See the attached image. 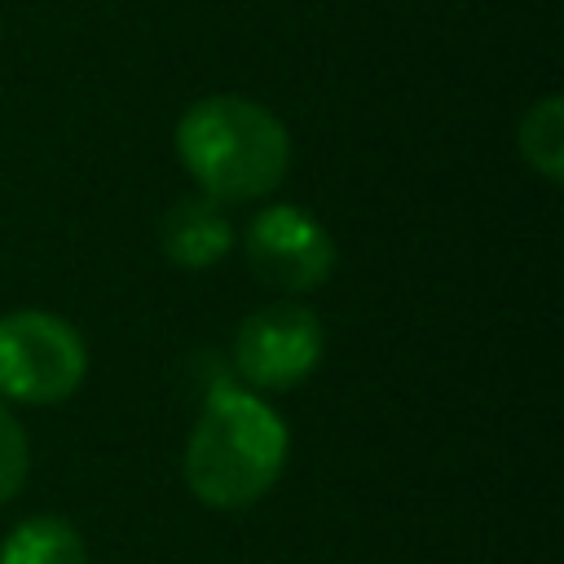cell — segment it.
<instances>
[{"label":"cell","mask_w":564,"mask_h":564,"mask_svg":"<svg viewBox=\"0 0 564 564\" xmlns=\"http://www.w3.org/2000/svg\"><path fill=\"white\" fill-rule=\"evenodd\" d=\"M286 423L269 401L242 388H216L185 441V485L216 511L260 502L286 467Z\"/></svg>","instance_id":"cell-1"},{"label":"cell","mask_w":564,"mask_h":564,"mask_svg":"<svg viewBox=\"0 0 564 564\" xmlns=\"http://www.w3.org/2000/svg\"><path fill=\"white\" fill-rule=\"evenodd\" d=\"M176 154L194 185L216 203L264 198L291 167V137L273 110L251 97L216 93L176 123Z\"/></svg>","instance_id":"cell-2"},{"label":"cell","mask_w":564,"mask_h":564,"mask_svg":"<svg viewBox=\"0 0 564 564\" xmlns=\"http://www.w3.org/2000/svg\"><path fill=\"white\" fill-rule=\"evenodd\" d=\"M84 375L88 348L70 322L44 308H18L0 317V397L53 405L79 392Z\"/></svg>","instance_id":"cell-3"},{"label":"cell","mask_w":564,"mask_h":564,"mask_svg":"<svg viewBox=\"0 0 564 564\" xmlns=\"http://www.w3.org/2000/svg\"><path fill=\"white\" fill-rule=\"evenodd\" d=\"M326 330L304 304H264L234 335V366L251 388H295L322 361Z\"/></svg>","instance_id":"cell-4"},{"label":"cell","mask_w":564,"mask_h":564,"mask_svg":"<svg viewBox=\"0 0 564 564\" xmlns=\"http://www.w3.org/2000/svg\"><path fill=\"white\" fill-rule=\"evenodd\" d=\"M247 264L278 291H317L335 269V242L304 207L273 203L247 225Z\"/></svg>","instance_id":"cell-5"},{"label":"cell","mask_w":564,"mask_h":564,"mask_svg":"<svg viewBox=\"0 0 564 564\" xmlns=\"http://www.w3.org/2000/svg\"><path fill=\"white\" fill-rule=\"evenodd\" d=\"M159 247L181 269H207V264L225 260L234 247V225L225 216V203H216L207 194L176 198L159 225Z\"/></svg>","instance_id":"cell-6"},{"label":"cell","mask_w":564,"mask_h":564,"mask_svg":"<svg viewBox=\"0 0 564 564\" xmlns=\"http://www.w3.org/2000/svg\"><path fill=\"white\" fill-rule=\"evenodd\" d=\"M0 564H88V551L70 520L31 516L0 542Z\"/></svg>","instance_id":"cell-7"},{"label":"cell","mask_w":564,"mask_h":564,"mask_svg":"<svg viewBox=\"0 0 564 564\" xmlns=\"http://www.w3.org/2000/svg\"><path fill=\"white\" fill-rule=\"evenodd\" d=\"M520 154L538 176H546V181L564 176V101L555 93L524 110V119H520Z\"/></svg>","instance_id":"cell-8"},{"label":"cell","mask_w":564,"mask_h":564,"mask_svg":"<svg viewBox=\"0 0 564 564\" xmlns=\"http://www.w3.org/2000/svg\"><path fill=\"white\" fill-rule=\"evenodd\" d=\"M26 467H31L26 432H22V423L13 419V410L0 401V507L22 489Z\"/></svg>","instance_id":"cell-9"}]
</instances>
